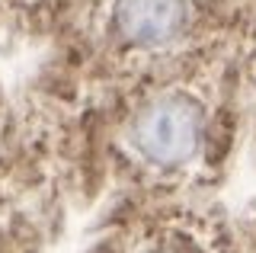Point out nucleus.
Wrapping results in <instances>:
<instances>
[{"mask_svg":"<svg viewBox=\"0 0 256 253\" xmlns=\"http://www.w3.org/2000/svg\"><path fill=\"white\" fill-rule=\"evenodd\" d=\"M116 22L132 42L160 45L170 42L182 29L186 4L182 0H118Z\"/></svg>","mask_w":256,"mask_h":253,"instance_id":"obj_2","label":"nucleus"},{"mask_svg":"<svg viewBox=\"0 0 256 253\" xmlns=\"http://www.w3.org/2000/svg\"><path fill=\"white\" fill-rule=\"evenodd\" d=\"M202 118L198 109L186 100H157L144 112H138L132 125V138L138 151L154 164H182L196 154Z\"/></svg>","mask_w":256,"mask_h":253,"instance_id":"obj_1","label":"nucleus"}]
</instances>
